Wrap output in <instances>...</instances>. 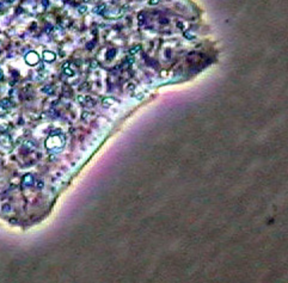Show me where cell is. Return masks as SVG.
I'll use <instances>...</instances> for the list:
<instances>
[{"instance_id":"cell-3","label":"cell","mask_w":288,"mask_h":283,"mask_svg":"<svg viewBox=\"0 0 288 283\" xmlns=\"http://www.w3.org/2000/svg\"><path fill=\"white\" fill-rule=\"evenodd\" d=\"M139 48H140V47H139V45H137V48H133V50H132V52H130V53H137V50H139Z\"/></svg>"},{"instance_id":"cell-4","label":"cell","mask_w":288,"mask_h":283,"mask_svg":"<svg viewBox=\"0 0 288 283\" xmlns=\"http://www.w3.org/2000/svg\"><path fill=\"white\" fill-rule=\"evenodd\" d=\"M2 79V72H1V70H0V80Z\"/></svg>"},{"instance_id":"cell-1","label":"cell","mask_w":288,"mask_h":283,"mask_svg":"<svg viewBox=\"0 0 288 283\" xmlns=\"http://www.w3.org/2000/svg\"><path fill=\"white\" fill-rule=\"evenodd\" d=\"M25 60H27V62L29 65H36V63L38 62L40 57H38V55H37L35 52H30L27 56H25Z\"/></svg>"},{"instance_id":"cell-2","label":"cell","mask_w":288,"mask_h":283,"mask_svg":"<svg viewBox=\"0 0 288 283\" xmlns=\"http://www.w3.org/2000/svg\"><path fill=\"white\" fill-rule=\"evenodd\" d=\"M43 59L46 60V61H53L55 59V54L54 53H52V52H44V54H43Z\"/></svg>"}]
</instances>
